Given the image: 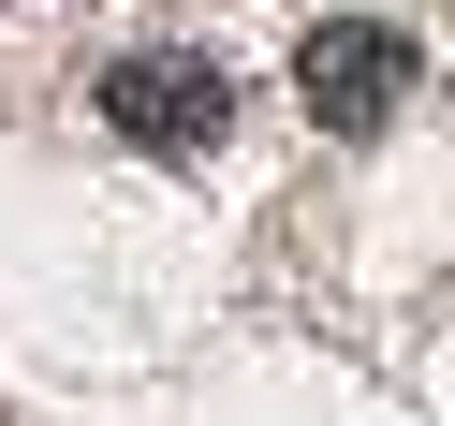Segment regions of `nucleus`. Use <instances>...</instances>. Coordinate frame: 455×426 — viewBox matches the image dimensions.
Here are the masks:
<instances>
[{"mask_svg":"<svg viewBox=\"0 0 455 426\" xmlns=\"http://www.w3.org/2000/svg\"><path fill=\"white\" fill-rule=\"evenodd\" d=\"M426 44L396 30V15H323V30L294 44V103L338 133V148H367V133H396V103H411Z\"/></svg>","mask_w":455,"mask_h":426,"instance_id":"2","label":"nucleus"},{"mask_svg":"<svg viewBox=\"0 0 455 426\" xmlns=\"http://www.w3.org/2000/svg\"><path fill=\"white\" fill-rule=\"evenodd\" d=\"M103 133H118L132 162H206L220 133H235V74L206 60V44H132V60H103Z\"/></svg>","mask_w":455,"mask_h":426,"instance_id":"1","label":"nucleus"}]
</instances>
